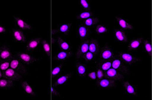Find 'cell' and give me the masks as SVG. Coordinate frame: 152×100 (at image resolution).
Returning <instances> with one entry per match:
<instances>
[{"instance_id":"6","label":"cell","mask_w":152,"mask_h":100,"mask_svg":"<svg viewBox=\"0 0 152 100\" xmlns=\"http://www.w3.org/2000/svg\"><path fill=\"white\" fill-rule=\"evenodd\" d=\"M91 30L89 27L81 23L77 28V35L79 40L82 42L88 40L91 35Z\"/></svg>"},{"instance_id":"5","label":"cell","mask_w":152,"mask_h":100,"mask_svg":"<svg viewBox=\"0 0 152 100\" xmlns=\"http://www.w3.org/2000/svg\"><path fill=\"white\" fill-rule=\"evenodd\" d=\"M10 68L19 73L21 75H25L28 69L24 63L17 57L14 56L10 61Z\"/></svg>"},{"instance_id":"7","label":"cell","mask_w":152,"mask_h":100,"mask_svg":"<svg viewBox=\"0 0 152 100\" xmlns=\"http://www.w3.org/2000/svg\"><path fill=\"white\" fill-rule=\"evenodd\" d=\"M95 85L101 89H112L116 88L117 83V81L104 77L102 79L97 81Z\"/></svg>"},{"instance_id":"29","label":"cell","mask_w":152,"mask_h":100,"mask_svg":"<svg viewBox=\"0 0 152 100\" xmlns=\"http://www.w3.org/2000/svg\"><path fill=\"white\" fill-rule=\"evenodd\" d=\"M94 16V14L91 11H83L80 12L77 14L76 18L77 20H86L89 18L91 17Z\"/></svg>"},{"instance_id":"30","label":"cell","mask_w":152,"mask_h":100,"mask_svg":"<svg viewBox=\"0 0 152 100\" xmlns=\"http://www.w3.org/2000/svg\"><path fill=\"white\" fill-rule=\"evenodd\" d=\"M63 63H60L52 68V78L57 77L60 74L63 66Z\"/></svg>"},{"instance_id":"40","label":"cell","mask_w":152,"mask_h":100,"mask_svg":"<svg viewBox=\"0 0 152 100\" xmlns=\"http://www.w3.org/2000/svg\"><path fill=\"white\" fill-rule=\"evenodd\" d=\"M7 31V29L5 27L0 24V34L5 33Z\"/></svg>"},{"instance_id":"41","label":"cell","mask_w":152,"mask_h":100,"mask_svg":"<svg viewBox=\"0 0 152 100\" xmlns=\"http://www.w3.org/2000/svg\"><path fill=\"white\" fill-rule=\"evenodd\" d=\"M3 78V73L2 71L0 70V79Z\"/></svg>"},{"instance_id":"38","label":"cell","mask_w":152,"mask_h":100,"mask_svg":"<svg viewBox=\"0 0 152 100\" xmlns=\"http://www.w3.org/2000/svg\"><path fill=\"white\" fill-rule=\"evenodd\" d=\"M87 76L91 80L97 81V76L95 71H92L87 73Z\"/></svg>"},{"instance_id":"35","label":"cell","mask_w":152,"mask_h":100,"mask_svg":"<svg viewBox=\"0 0 152 100\" xmlns=\"http://www.w3.org/2000/svg\"><path fill=\"white\" fill-rule=\"evenodd\" d=\"M81 7L86 11H91V7L90 2L86 0H81L79 1Z\"/></svg>"},{"instance_id":"24","label":"cell","mask_w":152,"mask_h":100,"mask_svg":"<svg viewBox=\"0 0 152 100\" xmlns=\"http://www.w3.org/2000/svg\"><path fill=\"white\" fill-rule=\"evenodd\" d=\"M112 60H106L98 59L96 63V66L101 68L103 72L108 71L111 68Z\"/></svg>"},{"instance_id":"20","label":"cell","mask_w":152,"mask_h":100,"mask_svg":"<svg viewBox=\"0 0 152 100\" xmlns=\"http://www.w3.org/2000/svg\"><path fill=\"white\" fill-rule=\"evenodd\" d=\"M75 68L79 78H84L87 76L88 69L86 64L81 62H76L75 64Z\"/></svg>"},{"instance_id":"36","label":"cell","mask_w":152,"mask_h":100,"mask_svg":"<svg viewBox=\"0 0 152 100\" xmlns=\"http://www.w3.org/2000/svg\"><path fill=\"white\" fill-rule=\"evenodd\" d=\"M11 60H0V70L3 72L6 71L8 68H9Z\"/></svg>"},{"instance_id":"32","label":"cell","mask_w":152,"mask_h":100,"mask_svg":"<svg viewBox=\"0 0 152 100\" xmlns=\"http://www.w3.org/2000/svg\"><path fill=\"white\" fill-rule=\"evenodd\" d=\"M109 31L108 28L103 24H98L96 26L95 32L97 34H103L107 33Z\"/></svg>"},{"instance_id":"34","label":"cell","mask_w":152,"mask_h":100,"mask_svg":"<svg viewBox=\"0 0 152 100\" xmlns=\"http://www.w3.org/2000/svg\"><path fill=\"white\" fill-rule=\"evenodd\" d=\"M96 57V56H95L93 53L88 51L87 53H86L82 56L81 59L84 60L86 63H89V62H91L92 60H94Z\"/></svg>"},{"instance_id":"9","label":"cell","mask_w":152,"mask_h":100,"mask_svg":"<svg viewBox=\"0 0 152 100\" xmlns=\"http://www.w3.org/2000/svg\"><path fill=\"white\" fill-rule=\"evenodd\" d=\"M2 73L3 78L10 80L15 82L20 81L23 79L22 75L10 68H8L6 71L2 72Z\"/></svg>"},{"instance_id":"37","label":"cell","mask_w":152,"mask_h":100,"mask_svg":"<svg viewBox=\"0 0 152 100\" xmlns=\"http://www.w3.org/2000/svg\"><path fill=\"white\" fill-rule=\"evenodd\" d=\"M95 68V71H96V76H97V81L100 80L104 78V72L97 66H96Z\"/></svg>"},{"instance_id":"27","label":"cell","mask_w":152,"mask_h":100,"mask_svg":"<svg viewBox=\"0 0 152 100\" xmlns=\"http://www.w3.org/2000/svg\"><path fill=\"white\" fill-rule=\"evenodd\" d=\"M57 42L58 44V46L63 51H70L71 47L70 44L68 42L64 40L60 36H58L57 38Z\"/></svg>"},{"instance_id":"39","label":"cell","mask_w":152,"mask_h":100,"mask_svg":"<svg viewBox=\"0 0 152 100\" xmlns=\"http://www.w3.org/2000/svg\"><path fill=\"white\" fill-rule=\"evenodd\" d=\"M51 92L52 95L53 96H60L59 92L56 90V89L55 88V87H54V86H52V87Z\"/></svg>"},{"instance_id":"12","label":"cell","mask_w":152,"mask_h":100,"mask_svg":"<svg viewBox=\"0 0 152 100\" xmlns=\"http://www.w3.org/2000/svg\"><path fill=\"white\" fill-rule=\"evenodd\" d=\"M12 35L14 41L19 43H25L27 41L26 36L21 29H13Z\"/></svg>"},{"instance_id":"2","label":"cell","mask_w":152,"mask_h":100,"mask_svg":"<svg viewBox=\"0 0 152 100\" xmlns=\"http://www.w3.org/2000/svg\"><path fill=\"white\" fill-rule=\"evenodd\" d=\"M118 56L125 64L128 66L143 61V59L140 57L128 52H119L118 53Z\"/></svg>"},{"instance_id":"10","label":"cell","mask_w":152,"mask_h":100,"mask_svg":"<svg viewBox=\"0 0 152 100\" xmlns=\"http://www.w3.org/2000/svg\"><path fill=\"white\" fill-rule=\"evenodd\" d=\"M113 33L116 40L118 42L124 44H126L129 42L127 35L124 30L114 28L113 29Z\"/></svg>"},{"instance_id":"17","label":"cell","mask_w":152,"mask_h":100,"mask_svg":"<svg viewBox=\"0 0 152 100\" xmlns=\"http://www.w3.org/2000/svg\"><path fill=\"white\" fill-rule=\"evenodd\" d=\"M42 39L40 37L34 38L28 41L25 46V49L28 52H31L37 49L42 42Z\"/></svg>"},{"instance_id":"3","label":"cell","mask_w":152,"mask_h":100,"mask_svg":"<svg viewBox=\"0 0 152 100\" xmlns=\"http://www.w3.org/2000/svg\"><path fill=\"white\" fill-rule=\"evenodd\" d=\"M14 55L19 59L25 65H30L42 60L41 58H36L25 52H16Z\"/></svg>"},{"instance_id":"23","label":"cell","mask_w":152,"mask_h":100,"mask_svg":"<svg viewBox=\"0 0 152 100\" xmlns=\"http://www.w3.org/2000/svg\"><path fill=\"white\" fill-rule=\"evenodd\" d=\"M143 38L139 37L133 39L129 42V45L127 47L128 51L130 52H133L136 50L140 46L143 41Z\"/></svg>"},{"instance_id":"19","label":"cell","mask_w":152,"mask_h":100,"mask_svg":"<svg viewBox=\"0 0 152 100\" xmlns=\"http://www.w3.org/2000/svg\"><path fill=\"white\" fill-rule=\"evenodd\" d=\"M72 25V24L71 23L65 22L62 23L60 26L58 27L57 29L52 30V34L55 35L57 33H61L65 35H68L70 32Z\"/></svg>"},{"instance_id":"16","label":"cell","mask_w":152,"mask_h":100,"mask_svg":"<svg viewBox=\"0 0 152 100\" xmlns=\"http://www.w3.org/2000/svg\"><path fill=\"white\" fill-rule=\"evenodd\" d=\"M13 18L14 22L20 29L25 30H32L33 29V27L30 23L18 16H13Z\"/></svg>"},{"instance_id":"22","label":"cell","mask_w":152,"mask_h":100,"mask_svg":"<svg viewBox=\"0 0 152 100\" xmlns=\"http://www.w3.org/2000/svg\"><path fill=\"white\" fill-rule=\"evenodd\" d=\"M73 54L72 51H63L62 50L55 55L53 57V60L57 61H60L64 62L69 59L71 56L73 55Z\"/></svg>"},{"instance_id":"33","label":"cell","mask_w":152,"mask_h":100,"mask_svg":"<svg viewBox=\"0 0 152 100\" xmlns=\"http://www.w3.org/2000/svg\"><path fill=\"white\" fill-rule=\"evenodd\" d=\"M42 44L44 51L46 55L48 57H50V45L49 42L46 40H42Z\"/></svg>"},{"instance_id":"8","label":"cell","mask_w":152,"mask_h":100,"mask_svg":"<svg viewBox=\"0 0 152 100\" xmlns=\"http://www.w3.org/2000/svg\"><path fill=\"white\" fill-rule=\"evenodd\" d=\"M120 72L114 68H110L108 71L104 72V77L115 81H121L124 80L125 77Z\"/></svg>"},{"instance_id":"28","label":"cell","mask_w":152,"mask_h":100,"mask_svg":"<svg viewBox=\"0 0 152 100\" xmlns=\"http://www.w3.org/2000/svg\"><path fill=\"white\" fill-rule=\"evenodd\" d=\"M99 22V19L98 18L91 17L86 20H83L82 23L86 26L89 27L96 25Z\"/></svg>"},{"instance_id":"18","label":"cell","mask_w":152,"mask_h":100,"mask_svg":"<svg viewBox=\"0 0 152 100\" xmlns=\"http://www.w3.org/2000/svg\"><path fill=\"white\" fill-rule=\"evenodd\" d=\"M122 85L126 92L130 96H139V94L137 91L135 87L130 81H122Z\"/></svg>"},{"instance_id":"11","label":"cell","mask_w":152,"mask_h":100,"mask_svg":"<svg viewBox=\"0 0 152 100\" xmlns=\"http://www.w3.org/2000/svg\"><path fill=\"white\" fill-rule=\"evenodd\" d=\"M14 56L10 48L7 45L4 44L0 47V60H11Z\"/></svg>"},{"instance_id":"21","label":"cell","mask_w":152,"mask_h":100,"mask_svg":"<svg viewBox=\"0 0 152 100\" xmlns=\"http://www.w3.org/2000/svg\"><path fill=\"white\" fill-rule=\"evenodd\" d=\"M100 48L99 42L96 39L91 38L89 40V51L95 56L98 55Z\"/></svg>"},{"instance_id":"31","label":"cell","mask_w":152,"mask_h":100,"mask_svg":"<svg viewBox=\"0 0 152 100\" xmlns=\"http://www.w3.org/2000/svg\"><path fill=\"white\" fill-rule=\"evenodd\" d=\"M142 43H143L145 52L149 57H151L152 55V44L151 42L148 39H144Z\"/></svg>"},{"instance_id":"15","label":"cell","mask_w":152,"mask_h":100,"mask_svg":"<svg viewBox=\"0 0 152 100\" xmlns=\"http://www.w3.org/2000/svg\"><path fill=\"white\" fill-rule=\"evenodd\" d=\"M116 21L118 26L123 30H132L134 29V27L129 21L124 18L119 16H115Z\"/></svg>"},{"instance_id":"1","label":"cell","mask_w":152,"mask_h":100,"mask_svg":"<svg viewBox=\"0 0 152 100\" xmlns=\"http://www.w3.org/2000/svg\"><path fill=\"white\" fill-rule=\"evenodd\" d=\"M111 68L116 69L124 76H127L132 74L131 69L118 56H115L112 61Z\"/></svg>"},{"instance_id":"26","label":"cell","mask_w":152,"mask_h":100,"mask_svg":"<svg viewBox=\"0 0 152 100\" xmlns=\"http://www.w3.org/2000/svg\"><path fill=\"white\" fill-rule=\"evenodd\" d=\"M15 85V82L10 80L2 78L0 79V88L7 89L13 88Z\"/></svg>"},{"instance_id":"4","label":"cell","mask_w":152,"mask_h":100,"mask_svg":"<svg viewBox=\"0 0 152 100\" xmlns=\"http://www.w3.org/2000/svg\"><path fill=\"white\" fill-rule=\"evenodd\" d=\"M98 55L99 59L106 60H112L115 56L111 46L107 43L100 48Z\"/></svg>"},{"instance_id":"25","label":"cell","mask_w":152,"mask_h":100,"mask_svg":"<svg viewBox=\"0 0 152 100\" xmlns=\"http://www.w3.org/2000/svg\"><path fill=\"white\" fill-rule=\"evenodd\" d=\"M21 87L25 93L29 96H35L36 94L31 84L28 81H23L22 82Z\"/></svg>"},{"instance_id":"14","label":"cell","mask_w":152,"mask_h":100,"mask_svg":"<svg viewBox=\"0 0 152 100\" xmlns=\"http://www.w3.org/2000/svg\"><path fill=\"white\" fill-rule=\"evenodd\" d=\"M73 76V73L72 72H68L62 75L57 79L53 83L52 86L54 87H57V86H62L65 84L70 80V79Z\"/></svg>"},{"instance_id":"13","label":"cell","mask_w":152,"mask_h":100,"mask_svg":"<svg viewBox=\"0 0 152 100\" xmlns=\"http://www.w3.org/2000/svg\"><path fill=\"white\" fill-rule=\"evenodd\" d=\"M89 40L82 41L80 43L76 53V60L81 59V57L89 51Z\"/></svg>"}]
</instances>
